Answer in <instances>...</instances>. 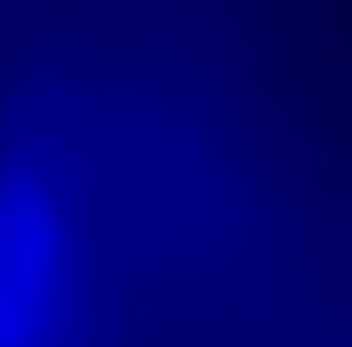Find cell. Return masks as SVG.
<instances>
[{
    "mask_svg": "<svg viewBox=\"0 0 352 347\" xmlns=\"http://www.w3.org/2000/svg\"><path fill=\"white\" fill-rule=\"evenodd\" d=\"M54 212L25 188L0 191V347H36L58 292Z\"/></svg>",
    "mask_w": 352,
    "mask_h": 347,
    "instance_id": "cell-1",
    "label": "cell"
}]
</instances>
